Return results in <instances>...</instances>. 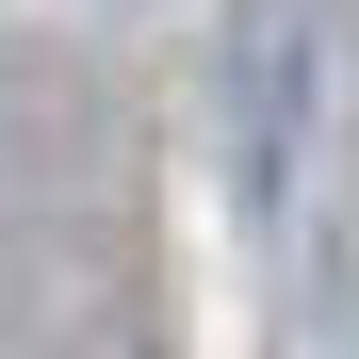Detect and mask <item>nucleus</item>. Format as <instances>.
Wrapping results in <instances>:
<instances>
[{"label": "nucleus", "instance_id": "nucleus-1", "mask_svg": "<svg viewBox=\"0 0 359 359\" xmlns=\"http://www.w3.org/2000/svg\"><path fill=\"white\" fill-rule=\"evenodd\" d=\"M212 82H229V163H245V196H294L311 98H327V0H229Z\"/></svg>", "mask_w": 359, "mask_h": 359}]
</instances>
